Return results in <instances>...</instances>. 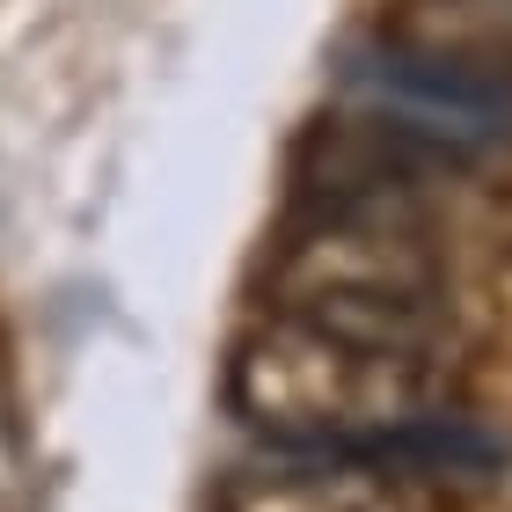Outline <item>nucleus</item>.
<instances>
[{
  "instance_id": "f03ea898",
  "label": "nucleus",
  "mask_w": 512,
  "mask_h": 512,
  "mask_svg": "<svg viewBox=\"0 0 512 512\" xmlns=\"http://www.w3.org/2000/svg\"><path fill=\"white\" fill-rule=\"evenodd\" d=\"M220 512H410L403 483L359 461L286 454L278 469H249L220 483Z\"/></svg>"
},
{
  "instance_id": "f257e3e1",
  "label": "nucleus",
  "mask_w": 512,
  "mask_h": 512,
  "mask_svg": "<svg viewBox=\"0 0 512 512\" xmlns=\"http://www.w3.org/2000/svg\"><path fill=\"white\" fill-rule=\"evenodd\" d=\"M439 366L432 359H374L352 344H330L300 322L271 315L264 337H249L227 366V403L271 432L286 454H344L388 425L432 417Z\"/></svg>"
}]
</instances>
